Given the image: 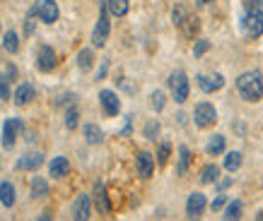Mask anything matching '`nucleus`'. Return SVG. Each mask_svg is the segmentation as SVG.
I'll use <instances>...</instances> for the list:
<instances>
[{
  "label": "nucleus",
  "instance_id": "nucleus-1",
  "mask_svg": "<svg viewBox=\"0 0 263 221\" xmlns=\"http://www.w3.org/2000/svg\"><path fill=\"white\" fill-rule=\"evenodd\" d=\"M241 32L249 39H258L263 34V0H241Z\"/></svg>",
  "mask_w": 263,
  "mask_h": 221
},
{
  "label": "nucleus",
  "instance_id": "nucleus-2",
  "mask_svg": "<svg viewBox=\"0 0 263 221\" xmlns=\"http://www.w3.org/2000/svg\"><path fill=\"white\" fill-rule=\"evenodd\" d=\"M237 92L244 101L256 103L263 96V77L258 70H247L237 77Z\"/></svg>",
  "mask_w": 263,
  "mask_h": 221
},
{
  "label": "nucleus",
  "instance_id": "nucleus-3",
  "mask_svg": "<svg viewBox=\"0 0 263 221\" xmlns=\"http://www.w3.org/2000/svg\"><path fill=\"white\" fill-rule=\"evenodd\" d=\"M169 89H172V96H174L176 103H183L186 99H189V92H191V87H189V77H186V72L183 70H174L172 75H169Z\"/></svg>",
  "mask_w": 263,
  "mask_h": 221
},
{
  "label": "nucleus",
  "instance_id": "nucleus-4",
  "mask_svg": "<svg viewBox=\"0 0 263 221\" xmlns=\"http://www.w3.org/2000/svg\"><path fill=\"white\" fill-rule=\"evenodd\" d=\"M109 32H111V22H109V8L104 3L102 10H99V19H97L95 32H92V43L97 48H102L106 43V39H109Z\"/></svg>",
  "mask_w": 263,
  "mask_h": 221
},
{
  "label": "nucleus",
  "instance_id": "nucleus-5",
  "mask_svg": "<svg viewBox=\"0 0 263 221\" xmlns=\"http://www.w3.org/2000/svg\"><path fill=\"white\" fill-rule=\"evenodd\" d=\"M215 120H217V110L213 103H198L196 106V110H193V123L198 127H210V125H215Z\"/></svg>",
  "mask_w": 263,
  "mask_h": 221
},
{
  "label": "nucleus",
  "instance_id": "nucleus-6",
  "mask_svg": "<svg viewBox=\"0 0 263 221\" xmlns=\"http://www.w3.org/2000/svg\"><path fill=\"white\" fill-rule=\"evenodd\" d=\"M34 8H36L39 19L41 22H46V24H53L58 19V15H61V10H58V5L53 3V0H36Z\"/></svg>",
  "mask_w": 263,
  "mask_h": 221
},
{
  "label": "nucleus",
  "instance_id": "nucleus-7",
  "mask_svg": "<svg viewBox=\"0 0 263 221\" xmlns=\"http://www.w3.org/2000/svg\"><path fill=\"white\" fill-rule=\"evenodd\" d=\"M22 130V120L20 118H8L3 123V147H15V140H17V132Z\"/></svg>",
  "mask_w": 263,
  "mask_h": 221
},
{
  "label": "nucleus",
  "instance_id": "nucleus-8",
  "mask_svg": "<svg viewBox=\"0 0 263 221\" xmlns=\"http://www.w3.org/2000/svg\"><path fill=\"white\" fill-rule=\"evenodd\" d=\"M99 101H102V108L106 116H119V110H121V101H119V96L114 94L111 89H102L99 92Z\"/></svg>",
  "mask_w": 263,
  "mask_h": 221
},
{
  "label": "nucleus",
  "instance_id": "nucleus-9",
  "mask_svg": "<svg viewBox=\"0 0 263 221\" xmlns=\"http://www.w3.org/2000/svg\"><path fill=\"white\" fill-rule=\"evenodd\" d=\"M196 82H198L200 92H205V94H213V92H217V89L224 87V77L220 75V72H217V75H198Z\"/></svg>",
  "mask_w": 263,
  "mask_h": 221
},
{
  "label": "nucleus",
  "instance_id": "nucleus-10",
  "mask_svg": "<svg viewBox=\"0 0 263 221\" xmlns=\"http://www.w3.org/2000/svg\"><path fill=\"white\" fill-rule=\"evenodd\" d=\"M36 68L41 72H51L56 68V53L51 46H41L39 48V55H36Z\"/></svg>",
  "mask_w": 263,
  "mask_h": 221
},
{
  "label": "nucleus",
  "instance_id": "nucleus-11",
  "mask_svg": "<svg viewBox=\"0 0 263 221\" xmlns=\"http://www.w3.org/2000/svg\"><path fill=\"white\" fill-rule=\"evenodd\" d=\"M136 168L140 178H152V173H155V159H152V154L140 151L136 157Z\"/></svg>",
  "mask_w": 263,
  "mask_h": 221
},
{
  "label": "nucleus",
  "instance_id": "nucleus-12",
  "mask_svg": "<svg viewBox=\"0 0 263 221\" xmlns=\"http://www.w3.org/2000/svg\"><path fill=\"white\" fill-rule=\"evenodd\" d=\"M205 195L203 192H193L191 197H189V202H186V214H189V219H198L200 214H203V209H205Z\"/></svg>",
  "mask_w": 263,
  "mask_h": 221
},
{
  "label": "nucleus",
  "instance_id": "nucleus-13",
  "mask_svg": "<svg viewBox=\"0 0 263 221\" xmlns=\"http://www.w3.org/2000/svg\"><path fill=\"white\" fill-rule=\"evenodd\" d=\"M72 219L87 221L89 219V197L87 195H78L72 202Z\"/></svg>",
  "mask_w": 263,
  "mask_h": 221
},
{
  "label": "nucleus",
  "instance_id": "nucleus-14",
  "mask_svg": "<svg viewBox=\"0 0 263 221\" xmlns=\"http://www.w3.org/2000/svg\"><path fill=\"white\" fill-rule=\"evenodd\" d=\"M48 173L53 175V178H65V175L70 173V161L65 157H56L53 161H51V166H48Z\"/></svg>",
  "mask_w": 263,
  "mask_h": 221
},
{
  "label": "nucleus",
  "instance_id": "nucleus-15",
  "mask_svg": "<svg viewBox=\"0 0 263 221\" xmlns=\"http://www.w3.org/2000/svg\"><path fill=\"white\" fill-rule=\"evenodd\" d=\"M95 205L102 214L111 212V202L106 197V190H104V183H95Z\"/></svg>",
  "mask_w": 263,
  "mask_h": 221
},
{
  "label": "nucleus",
  "instance_id": "nucleus-16",
  "mask_svg": "<svg viewBox=\"0 0 263 221\" xmlns=\"http://www.w3.org/2000/svg\"><path fill=\"white\" fill-rule=\"evenodd\" d=\"M34 94H36L34 84H29V82H22V84L17 87V92H15V103H17V106H24V103L32 101Z\"/></svg>",
  "mask_w": 263,
  "mask_h": 221
},
{
  "label": "nucleus",
  "instance_id": "nucleus-17",
  "mask_svg": "<svg viewBox=\"0 0 263 221\" xmlns=\"http://www.w3.org/2000/svg\"><path fill=\"white\" fill-rule=\"evenodd\" d=\"M41 164H44L41 154H27V157L17 159V168H22V171H36Z\"/></svg>",
  "mask_w": 263,
  "mask_h": 221
},
{
  "label": "nucleus",
  "instance_id": "nucleus-18",
  "mask_svg": "<svg viewBox=\"0 0 263 221\" xmlns=\"http://www.w3.org/2000/svg\"><path fill=\"white\" fill-rule=\"evenodd\" d=\"M48 195V183L41 178V175H34L32 178V197L34 200H41Z\"/></svg>",
  "mask_w": 263,
  "mask_h": 221
},
{
  "label": "nucleus",
  "instance_id": "nucleus-19",
  "mask_svg": "<svg viewBox=\"0 0 263 221\" xmlns=\"http://www.w3.org/2000/svg\"><path fill=\"white\" fill-rule=\"evenodd\" d=\"M200 29V22H198V17H186L181 24V34L186 36V39H193L196 34H198Z\"/></svg>",
  "mask_w": 263,
  "mask_h": 221
},
{
  "label": "nucleus",
  "instance_id": "nucleus-20",
  "mask_svg": "<svg viewBox=\"0 0 263 221\" xmlns=\"http://www.w3.org/2000/svg\"><path fill=\"white\" fill-rule=\"evenodd\" d=\"M0 202H3L5 207H12V205H15V188H12L8 181L0 183Z\"/></svg>",
  "mask_w": 263,
  "mask_h": 221
},
{
  "label": "nucleus",
  "instance_id": "nucleus-21",
  "mask_svg": "<svg viewBox=\"0 0 263 221\" xmlns=\"http://www.w3.org/2000/svg\"><path fill=\"white\" fill-rule=\"evenodd\" d=\"M92 63H95V53H92L89 48H82L80 53H78V68H80L82 72H87L89 68H92Z\"/></svg>",
  "mask_w": 263,
  "mask_h": 221
},
{
  "label": "nucleus",
  "instance_id": "nucleus-22",
  "mask_svg": "<svg viewBox=\"0 0 263 221\" xmlns=\"http://www.w3.org/2000/svg\"><path fill=\"white\" fill-rule=\"evenodd\" d=\"M222 151H224V137L222 135H213V137L208 140V154L217 157V154H222Z\"/></svg>",
  "mask_w": 263,
  "mask_h": 221
},
{
  "label": "nucleus",
  "instance_id": "nucleus-23",
  "mask_svg": "<svg viewBox=\"0 0 263 221\" xmlns=\"http://www.w3.org/2000/svg\"><path fill=\"white\" fill-rule=\"evenodd\" d=\"M106 8L114 17H123L128 12V0H106Z\"/></svg>",
  "mask_w": 263,
  "mask_h": 221
},
{
  "label": "nucleus",
  "instance_id": "nucleus-24",
  "mask_svg": "<svg viewBox=\"0 0 263 221\" xmlns=\"http://www.w3.org/2000/svg\"><path fill=\"white\" fill-rule=\"evenodd\" d=\"M102 130H99V127L95 125V123H87V125H85V140H87L89 144H99L102 142Z\"/></svg>",
  "mask_w": 263,
  "mask_h": 221
},
{
  "label": "nucleus",
  "instance_id": "nucleus-25",
  "mask_svg": "<svg viewBox=\"0 0 263 221\" xmlns=\"http://www.w3.org/2000/svg\"><path fill=\"white\" fill-rule=\"evenodd\" d=\"M217 175H220V168H217L215 164H208L203 171H200V183H215L217 181Z\"/></svg>",
  "mask_w": 263,
  "mask_h": 221
},
{
  "label": "nucleus",
  "instance_id": "nucleus-26",
  "mask_svg": "<svg viewBox=\"0 0 263 221\" xmlns=\"http://www.w3.org/2000/svg\"><path fill=\"white\" fill-rule=\"evenodd\" d=\"M3 46H5L8 53H17V51H20V36H17L15 32H8L3 36Z\"/></svg>",
  "mask_w": 263,
  "mask_h": 221
},
{
  "label": "nucleus",
  "instance_id": "nucleus-27",
  "mask_svg": "<svg viewBox=\"0 0 263 221\" xmlns=\"http://www.w3.org/2000/svg\"><path fill=\"white\" fill-rule=\"evenodd\" d=\"M239 166H241V154L239 151H230V154L224 157V168H227V171L234 173V171H239Z\"/></svg>",
  "mask_w": 263,
  "mask_h": 221
},
{
  "label": "nucleus",
  "instance_id": "nucleus-28",
  "mask_svg": "<svg viewBox=\"0 0 263 221\" xmlns=\"http://www.w3.org/2000/svg\"><path fill=\"white\" fill-rule=\"evenodd\" d=\"M164 103H167V96H164V92H162V89H155V92L150 94L152 110H162V108H164Z\"/></svg>",
  "mask_w": 263,
  "mask_h": 221
},
{
  "label": "nucleus",
  "instance_id": "nucleus-29",
  "mask_svg": "<svg viewBox=\"0 0 263 221\" xmlns=\"http://www.w3.org/2000/svg\"><path fill=\"white\" fill-rule=\"evenodd\" d=\"M189 164H191V151H189V147H181L179 149V175L189 171Z\"/></svg>",
  "mask_w": 263,
  "mask_h": 221
},
{
  "label": "nucleus",
  "instance_id": "nucleus-30",
  "mask_svg": "<svg viewBox=\"0 0 263 221\" xmlns=\"http://www.w3.org/2000/svg\"><path fill=\"white\" fill-rule=\"evenodd\" d=\"M222 216H224L227 221L239 219V216H241V202H239V200H234V202H230V205H227V209H224Z\"/></svg>",
  "mask_w": 263,
  "mask_h": 221
},
{
  "label": "nucleus",
  "instance_id": "nucleus-31",
  "mask_svg": "<svg viewBox=\"0 0 263 221\" xmlns=\"http://www.w3.org/2000/svg\"><path fill=\"white\" fill-rule=\"evenodd\" d=\"M78 116H80L78 106H70L68 113H65V127H68V130H75V127H78Z\"/></svg>",
  "mask_w": 263,
  "mask_h": 221
},
{
  "label": "nucleus",
  "instance_id": "nucleus-32",
  "mask_svg": "<svg viewBox=\"0 0 263 221\" xmlns=\"http://www.w3.org/2000/svg\"><path fill=\"white\" fill-rule=\"evenodd\" d=\"M36 8L34 10H29V12H27V19H24V34H27V36H29V34H34V27H36Z\"/></svg>",
  "mask_w": 263,
  "mask_h": 221
},
{
  "label": "nucleus",
  "instance_id": "nucleus-33",
  "mask_svg": "<svg viewBox=\"0 0 263 221\" xmlns=\"http://www.w3.org/2000/svg\"><path fill=\"white\" fill-rule=\"evenodd\" d=\"M186 17H189V12H186L183 5H176V8L172 10V22H174V27H181Z\"/></svg>",
  "mask_w": 263,
  "mask_h": 221
},
{
  "label": "nucleus",
  "instance_id": "nucleus-34",
  "mask_svg": "<svg viewBox=\"0 0 263 221\" xmlns=\"http://www.w3.org/2000/svg\"><path fill=\"white\" fill-rule=\"evenodd\" d=\"M169 151H172V144H169V142H162L160 149H157V164H160V166H164L169 161Z\"/></svg>",
  "mask_w": 263,
  "mask_h": 221
},
{
  "label": "nucleus",
  "instance_id": "nucleus-35",
  "mask_svg": "<svg viewBox=\"0 0 263 221\" xmlns=\"http://www.w3.org/2000/svg\"><path fill=\"white\" fill-rule=\"evenodd\" d=\"M157 132H160V123H157V120H150V123L145 125V137H147V140H157Z\"/></svg>",
  "mask_w": 263,
  "mask_h": 221
},
{
  "label": "nucleus",
  "instance_id": "nucleus-36",
  "mask_svg": "<svg viewBox=\"0 0 263 221\" xmlns=\"http://www.w3.org/2000/svg\"><path fill=\"white\" fill-rule=\"evenodd\" d=\"M208 51H210V41H205V39H200L198 43L193 46V55H196V58H200V55L208 53Z\"/></svg>",
  "mask_w": 263,
  "mask_h": 221
},
{
  "label": "nucleus",
  "instance_id": "nucleus-37",
  "mask_svg": "<svg viewBox=\"0 0 263 221\" xmlns=\"http://www.w3.org/2000/svg\"><path fill=\"white\" fill-rule=\"evenodd\" d=\"M0 99L5 101V99H10V87H8V79L0 75Z\"/></svg>",
  "mask_w": 263,
  "mask_h": 221
},
{
  "label": "nucleus",
  "instance_id": "nucleus-38",
  "mask_svg": "<svg viewBox=\"0 0 263 221\" xmlns=\"http://www.w3.org/2000/svg\"><path fill=\"white\" fill-rule=\"evenodd\" d=\"M224 202H227V197H224V195H220V197L213 200V205H210V207H213V209H220V207H224Z\"/></svg>",
  "mask_w": 263,
  "mask_h": 221
},
{
  "label": "nucleus",
  "instance_id": "nucleus-39",
  "mask_svg": "<svg viewBox=\"0 0 263 221\" xmlns=\"http://www.w3.org/2000/svg\"><path fill=\"white\" fill-rule=\"evenodd\" d=\"M106 70H109V60H104V63H102L99 72H97V79H104V77H106Z\"/></svg>",
  "mask_w": 263,
  "mask_h": 221
},
{
  "label": "nucleus",
  "instance_id": "nucleus-40",
  "mask_svg": "<svg viewBox=\"0 0 263 221\" xmlns=\"http://www.w3.org/2000/svg\"><path fill=\"white\" fill-rule=\"evenodd\" d=\"M130 132V116L126 118V125H123V130H121V135H128Z\"/></svg>",
  "mask_w": 263,
  "mask_h": 221
},
{
  "label": "nucleus",
  "instance_id": "nucleus-41",
  "mask_svg": "<svg viewBox=\"0 0 263 221\" xmlns=\"http://www.w3.org/2000/svg\"><path fill=\"white\" fill-rule=\"evenodd\" d=\"M198 5H208V3H213V0H196Z\"/></svg>",
  "mask_w": 263,
  "mask_h": 221
}]
</instances>
